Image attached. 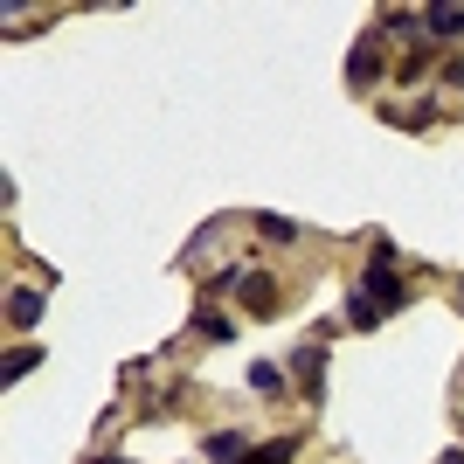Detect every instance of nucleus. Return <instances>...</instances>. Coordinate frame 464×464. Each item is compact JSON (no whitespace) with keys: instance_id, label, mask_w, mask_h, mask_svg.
Returning a JSON list of instances; mask_svg holds the SVG:
<instances>
[{"instance_id":"39448f33","label":"nucleus","mask_w":464,"mask_h":464,"mask_svg":"<svg viewBox=\"0 0 464 464\" xmlns=\"http://www.w3.org/2000/svg\"><path fill=\"white\" fill-rule=\"evenodd\" d=\"M423 28L437 42H458L464 35V7H450V0H444V7H423Z\"/></svg>"},{"instance_id":"6e6552de","label":"nucleus","mask_w":464,"mask_h":464,"mask_svg":"<svg viewBox=\"0 0 464 464\" xmlns=\"http://www.w3.org/2000/svg\"><path fill=\"white\" fill-rule=\"evenodd\" d=\"M347 326L353 333H374V326H382V305H374L368 291H353V298H347Z\"/></svg>"},{"instance_id":"f03ea898","label":"nucleus","mask_w":464,"mask_h":464,"mask_svg":"<svg viewBox=\"0 0 464 464\" xmlns=\"http://www.w3.org/2000/svg\"><path fill=\"white\" fill-rule=\"evenodd\" d=\"M291 374H298V388L319 402V395H326V347H298L291 353Z\"/></svg>"},{"instance_id":"4468645a","label":"nucleus","mask_w":464,"mask_h":464,"mask_svg":"<svg viewBox=\"0 0 464 464\" xmlns=\"http://www.w3.org/2000/svg\"><path fill=\"white\" fill-rule=\"evenodd\" d=\"M416 28H423L416 14H382V35H416Z\"/></svg>"},{"instance_id":"dca6fc26","label":"nucleus","mask_w":464,"mask_h":464,"mask_svg":"<svg viewBox=\"0 0 464 464\" xmlns=\"http://www.w3.org/2000/svg\"><path fill=\"white\" fill-rule=\"evenodd\" d=\"M437 464H464V450H444V458H437Z\"/></svg>"},{"instance_id":"9b49d317","label":"nucleus","mask_w":464,"mask_h":464,"mask_svg":"<svg viewBox=\"0 0 464 464\" xmlns=\"http://www.w3.org/2000/svg\"><path fill=\"white\" fill-rule=\"evenodd\" d=\"M35 361H42L35 347H14V353H7V361H0V382H21V374L35 368Z\"/></svg>"},{"instance_id":"20e7f679","label":"nucleus","mask_w":464,"mask_h":464,"mask_svg":"<svg viewBox=\"0 0 464 464\" xmlns=\"http://www.w3.org/2000/svg\"><path fill=\"white\" fill-rule=\"evenodd\" d=\"M236 291H243V305H250L256 319H271V312H277V285L264 271H243V285H236Z\"/></svg>"},{"instance_id":"2eb2a0df","label":"nucleus","mask_w":464,"mask_h":464,"mask_svg":"<svg viewBox=\"0 0 464 464\" xmlns=\"http://www.w3.org/2000/svg\"><path fill=\"white\" fill-rule=\"evenodd\" d=\"M444 83H458V91H464V63H444Z\"/></svg>"},{"instance_id":"7ed1b4c3","label":"nucleus","mask_w":464,"mask_h":464,"mask_svg":"<svg viewBox=\"0 0 464 464\" xmlns=\"http://www.w3.org/2000/svg\"><path fill=\"white\" fill-rule=\"evenodd\" d=\"M374 77H382V49H374V35H368V42H353V56H347V83L368 91Z\"/></svg>"},{"instance_id":"f257e3e1","label":"nucleus","mask_w":464,"mask_h":464,"mask_svg":"<svg viewBox=\"0 0 464 464\" xmlns=\"http://www.w3.org/2000/svg\"><path fill=\"white\" fill-rule=\"evenodd\" d=\"M361 291H368L382 312H395V305H409V285L395 277V250L388 243H374V256H368V271H361Z\"/></svg>"},{"instance_id":"a211bd4d","label":"nucleus","mask_w":464,"mask_h":464,"mask_svg":"<svg viewBox=\"0 0 464 464\" xmlns=\"http://www.w3.org/2000/svg\"><path fill=\"white\" fill-rule=\"evenodd\" d=\"M458 298H464V285H458Z\"/></svg>"},{"instance_id":"f3484780","label":"nucleus","mask_w":464,"mask_h":464,"mask_svg":"<svg viewBox=\"0 0 464 464\" xmlns=\"http://www.w3.org/2000/svg\"><path fill=\"white\" fill-rule=\"evenodd\" d=\"M104 464H125V458H104Z\"/></svg>"},{"instance_id":"423d86ee","label":"nucleus","mask_w":464,"mask_h":464,"mask_svg":"<svg viewBox=\"0 0 464 464\" xmlns=\"http://www.w3.org/2000/svg\"><path fill=\"white\" fill-rule=\"evenodd\" d=\"M243 458H250L243 430H215V437H208V464H243Z\"/></svg>"},{"instance_id":"ddd939ff","label":"nucleus","mask_w":464,"mask_h":464,"mask_svg":"<svg viewBox=\"0 0 464 464\" xmlns=\"http://www.w3.org/2000/svg\"><path fill=\"white\" fill-rule=\"evenodd\" d=\"M194 326L208 333V340H229V319H222V312H194Z\"/></svg>"},{"instance_id":"f8f14e48","label":"nucleus","mask_w":464,"mask_h":464,"mask_svg":"<svg viewBox=\"0 0 464 464\" xmlns=\"http://www.w3.org/2000/svg\"><path fill=\"white\" fill-rule=\"evenodd\" d=\"M250 388H256V395H285V374H277V368H264V361H256V368H250Z\"/></svg>"},{"instance_id":"0eeeda50","label":"nucleus","mask_w":464,"mask_h":464,"mask_svg":"<svg viewBox=\"0 0 464 464\" xmlns=\"http://www.w3.org/2000/svg\"><path fill=\"white\" fill-rule=\"evenodd\" d=\"M7 319H14V326H35V319H42V291L14 285V291H7Z\"/></svg>"},{"instance_id":"1a4fd4ad","label":"nucleus","mask_w":464,"mask_h":464,"mask_svg":"<svg viewBox=\"0 0 464 464\" xmlns=\"http://www.w3.org/2000/svg\"><path fill=\"white\" fill-rule=\"evenodd\" d=\"M291 458H298V437H271V444H256L243 464H291Z\"/></svg>"},{"instance_id":"9d476101","label":"nucleus","mask_w":464,"mask_h":464,"mask_svg":"<svg viewBox=\"0 0 464 464\" xmlns=\"http://www.w3.org/2000/svg\"><path fill=\"white\" fill-rule=\"evenodd\" d=\"M256 236H264V243H298V222H285V215H256Z\"/></svg>"}]
</instances>
